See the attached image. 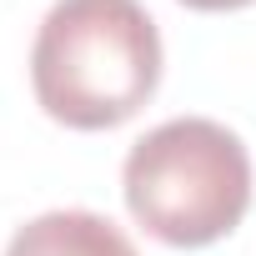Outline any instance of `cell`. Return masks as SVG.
<instances>
[{
	"label": "cell",
	"mask_w": 256,
	"mask_h": 256,
	"mask_svg": "<svg viewBox=\"0 0 256 256\" xmlns=\"http://www.w3.org/2000/svg\"><path fill=\"white\" fill-rule=\"evenodd\" d=\"M161 30L141 0H56L30 46V86L50 120L110 131L161 86Z\"/></svg>",
	"instance_id": "1"
},
{
	"label": "cell",
	"mask_w": 256,
	"mask_h": 256,
	"mask_svg": "<svg viewBox=\"0 0 256 256\" xmlns=\"http://www.w3.org/2000/svg\"><path fill=\"white\" fill-rule=\"evenodd\" d=\"M131 211L166 246H211L241 226L251 206V156L211 116H176L146 131L120 166Z\"/></svg>",
	"instance_id": "2"
},
{
	"label": "cell",
	"mask_w": 256,
	"mask_h": 256,
	"mask_svg": "<svg viewBox=\"0 0 256 256\" xmlns=\"http://www.w3.org/2000/svg\"><path fill=\"white\" fill-rule=\"evenodd\" d=\"M6 256H136L131 236H126L110 216L96 211H46L26 221Z\"/></svg>",
	"instance_id": "3"
},
{
	"label": "cell",
	"mask_w": 256,
	"mask_h": 256,
	"mask_svg": "<svg viewBox=\"0 0 256 256\" xmlns=\"http://www.w3.org/2000/svg\"><path fill=\"white\" fill-rule=\"evenodd\" d=\"M186 10H241V6H251V0H181Z\"/></svg>",
	"instance_id": "4"
}]
</instances>
